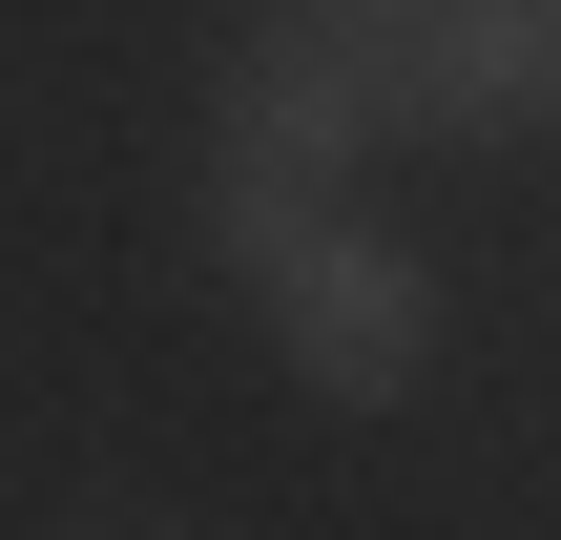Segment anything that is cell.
<instances>
[{
    "mask_svg": "<svg viewBox=\"0 0 561 540\" xmlns=\"http://www.w3.org/2000/svg\"><path fill=\"white\" fill-rule=\"evenodd\" d=\"M250 291H271V333H291V375H312V395H396V375L437 354V271H416L396 229H354V208H312Z\"/></svg>",
    "mask_w": 561,
    "mask_h": 540,
    "instance_id": "7a4b0ae2",
    "label": "cell"
},
{
    "mask_svg": "<svg viewBox=\"0 0 561 540\" xmlns=\"http://www.w3.org/2000/svg\"><path fill=\"white\" fill-rule=\"evenodd\" d=\"M396 125H416V0H271L229 42V166L271 187H333Z\"/></svg>",
    "mask_w": 561,
    "mask_h": 540,
    "instance_id": "6da1fadb",
    "label": "cell"
},
{
    "mask_svg": "<svg viewBox=\"0 0 561 540\" xmlns=\"http://www.w3.org/2000/svg\"><path fill=\"white\" fill-rule=\"evenodd\" d=\"M416 125L541 146L561 125V0H416Z\"/></svg>",
    "mask_w": 561,
    "mask_h": 540,
    "instance_id": "3957f363",
    "label": "cell"
}]
</instances>
